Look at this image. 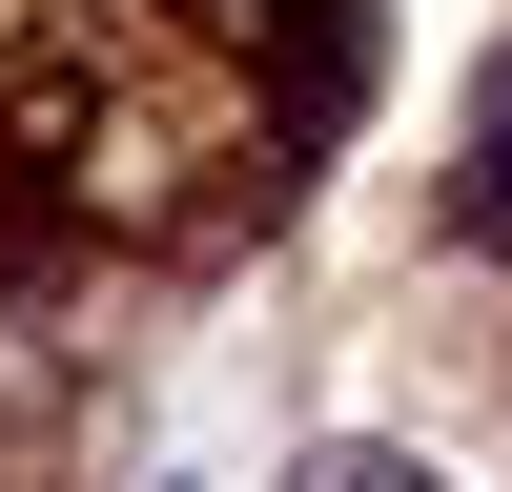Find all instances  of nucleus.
Instances as JSON below:
<instances>
[{
  "mask_svg": "<svg viewBox=\"0 0 512 492\" xmlns=\"http://www.w3.org/2000/svg\"><path fill=\"white\" fill-rule=\"evenodd\" d=\"M472 267H512V41H492V82H472V123H451V205H431Z\"/></svg>",
  "mask_w": 512,
  "mask_h": 492,
  "instance_id": "1",
  "label": "nucleus"
},
{
  "mask_svg": "<svg viewBox=\"0 0 512 492\" xmlns=\"http://www.w3.org/2000/svg\"><path fill=\"white\" fill-rule=\"evenodd\" d=\"M287 492H451V472H431V451H369V431H349V451H308Z\"/></svg>",
  "mask_w": 512,
  "mask_h": 492,
  "instance_id": "2",
  "label": "nucleus"
}]
</instances>
